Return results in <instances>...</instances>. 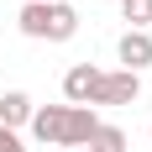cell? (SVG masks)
Returning a JSON list of instances; mask_svg holds the SVG:
<instances>
[{
	"label": "cell",
	"mask_w": 152,
	"mask_h": 152,
	"mask_svg": "<svg viewBox=\"0 0 152 152\" xmlns=\"http://www.w3.org/2000/svg\"><path fill=\"white\" fill-rule=\"evenodd\" d=\"M100 126V115H94L89 105H42L31 110V137L47 142V147H84L89 142V131Z\"/></svg>",
	"instance_id": "cell-1"
},
{
	"label": "cell",
	"mask_w": 152,
	"mask_h": 152,
	"mask_svg": "<svg viewBox=\"0 0 152 152\" xmlns=\"http://www.w3.org/2000/svg\"><path fill=\"white\" fill-rule=\"evenodd\" d=\"M16 26L26 31V37H37V42H68L79 31V11L68 0H42V5H21Z\"/></svg>",
	"instance_id": "cell-2"
},
{
	"label": "cell",
	"mask_w": 152,
	"mask_h": 152,
	"mask_svg": "<svg viewBox=\"0 0 152 152\" xmlns=\"http://www.w3.org/2000/svg\"><path fill=\"white\" fill-rule=\"evenodd\" d=\"M137 100H142V79L126 74V68H115V74H100V84L89 94V110L94 105H137Z\"/></svg>",
	"instance_id": "cell-3"
},
{
	"label": "cell",
	"mask_w": 152,
	"mask_h": 152,
	"mask_svg": "<svg viewBox=\"0 0 152 152\" xmlns=\"http://www.w3.org/2000/svg\"><path fill=\"white\" fill-rule=\"evenodd\" d=\"M100 74H105V68H94V63H74V68L63 74V94H68V105H89Z\"/></svg>",
	"instance_id": "cell-4"
},
{
	"label": "cell",
	"mask_w": 152,
	"mask_h": 152,
	"mask_svg": "<svg viewBox=\"0 0 152 152\" xmlns=\"http://www.w3.org/2000/svg\"><path fill=\"white\" fill-rule=\"evenodd\" d=\"M115 53H121L126 74H142V68L152 63V37H147V31H126L121 42H115Z\"/></svg>",
	"instance_id": "cell-5"
},
{
	"label": "cell",
	"mask_w": 152,
	"mask_h": 152,
	"mask_svg": "<svg viewBox=\"0 0 152 152\" xmlns=\"http://www.w3.org/2000/svg\"><path fill=\"white\" fill-rule=\"evenodd\" d=\"M31 94H21V89H11L5 100H0V126L5 131H16V126H31Z\"/></svg>",
	"instance_id": "cell-6"
},
{
	"label": "cell",
	"mask_w": 152,
	"mask_h": 152,
	"mask_svg": "<svg viewBox=\"0 0 152 152\" xmlns=\"http://www.w3.org/2000/svg\"><path fill=\"white\" fill-rule=\"evenodd\" d=\"M84 152H126V131L110 126V121H100L89 131V142H84Z\"/></svg>",
	"instance_id": "cell-7"
},
{
	"label": "cell",
	"mask_w": 152,
	"mask_h": 152,
	"mask_svg": "<svg viewBox=\"0 0 152 152\" xmlns=\"http://www.w3.org/2000/svg\"><path fill=\"white\" fill-rule=\"evenodd\" d=\"M121 16L131 21V31H147L152 26V0H121Z\"/></svg>",
	"instance_id": "cell-8"
},
{
	"label": "cell",
	"mask_w": 152,
	"mask_h": 152,
	"mask_svg": "<svg viewBox=\"0 0 152 152\" xmlns=\"http://www.w3.org/2000/svg\"><path fill=\"white\" fill-rule=\"evenodd\" d=\"M0 152H26V142L16 137V131H5V126H0Z\"/></svg>",
	"instance_id": "cell-9"
},
{
	"label": "cell",
	"mask_w": 152,
	"mask_h": 152,
	"mask_svg": "<svg viewBox=\"0 0 152 152\" xmlns=\"http://www.w3.org/2000/svg\"><path fill=\"white\" fill-rule=\"evenodd\" d=\"M21 5H42V0H21Z\"/></svg>",
	"instance_id": "cell-10"
},
{
	"label": "cell",
	"mask_w": 152,
	"mask_h": 152,
	"mask_svg": "<svg viewBox=\"0 0 152 152\" xmlns=\"http://www.w3.org/2000/svg\"><path fill=\"white\" fill-rule=\"evenodd\" d=\"M74 152H84V147H74Z\"/></svg>",
	"instance_id": "cell-11"
},
{
	"label": "cell",
	"mask_w": 152,
	"mask_h": 152,
	"mask_svg": "<svg viewBox=\"0 0 152 152\" xmlns=\"http://www.w3.org/2000/svg\"><path fill=\"white\" fill-rule=\"evenodd\" d=\"M126 152H131V147H126Z\"/></svg>",
	"instance_id": "cell-12"
}]
</instances>
